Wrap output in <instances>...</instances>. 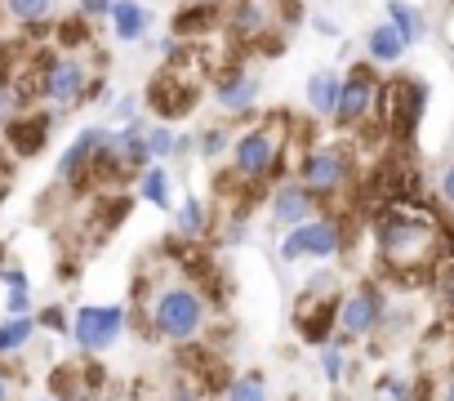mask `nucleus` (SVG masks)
Returning a JSON list of instances; mask_svg holds the SVG:
<instances>
[{"instance_id": "obj_17", "label": "nucleus", "mask_w": 454, "mask_h": 401, "mask_svg": "<svg viewBox=\"0 0 454 401\" xmlns=\"http://www.w3.org/2000/svg\"><path fill=\"white\" fill-rule=\"evenodd\" d=\"M365 50H370V59H374V63H396V59L405 54V41L396 36V28H392V23H383V28H370Z\"/></svg>"}, {"instance_id": "obj_21", "label": "nucleus", "mask_w": 454, "mask_h": 401, "mask_svg": "<svg viewBox=\"0 0 454 401\" xmlns=\"http://www.w3.org/2000/svg\"><path fill=\"white\" fill-rule=\"evenodd\" d=\"M50 10H54V0H10V19H14V23H23V28L45 23V19H50Z\"/></svg>"}, {"instance_id": "obj_12", "label": "nucleus", "mask_w": 454, "mask_h": 401, "mask_svg": "<svg viewBox=\"0 0 454 401\" xmlns=\"http://www.w3.org/2000/svg\"><path fill=\"white\" fill-rule=\"evenodd\" d=\"M112 32H116V41H125V45H134V41H143L147 36V23H152V14L138 5V0H112Z\"/></svg>"}, {"instance_id": "obj_4", "label": "nucleus", "mask_w": 454, "mask_h": 401, "mask_svg": "<svg viewBox=\"0 0 454 401\" xmlns=\"http://www.w3.org/2000/svg\"><path fill=\"white\" fill-rule=\"evenodd\" d=\"M379 107V81L370 67H356L348 81H339V98H334V121L348 130V125H361L370 112Z\"/></svg>"}, {"instance_id": "obj_32", "label": "nucleus", "mask_w": 454, "mask_h": 401, "mask_svg": "<svg viewBox=\"0 0 454 401\" xmlns=\"http://www.w3.org/2000/svg\"><path fill=\"white\" fill-rule=\"evenodd\" d=\"M441 196L454 206V165H445V174H441Z\"/></svg>"}, {"instance_id": "obj_1", "label": "nucleus", "mask_w": 454, "mask_h": 401, "mask_svg": "<svg viewBox=\"0 0 454 401\" xmlns=\"http://www.w3.org/2000/svg\"><path fill=\"white\" fill-rule=\"evenodd\" d=\"M379 250H383V263L387 268L419 272L436 255V228H432V219H419L410 210H392L379 224Z\"/></svg>"}, {"instance_id": "obj_34", "label": "nucleus", "mask_w": 454, "mask_h": 401, "mask_svg": "<svg viewBox=\"0 0 454 401\" xmlns=\"http://www.w3.org/2000/svg\"><path fill=\"white\" fill-rule=\"evenodd\" d=\"M45 326H50V330H67V321H63V312H59V308H50V312H45Z\"/></svg>"}, {"instance_id": "obj_18", "label": "nucleus", "mask_w": 454, "mask_h": 401, "mask_svg": "<svg viewBox=\"0 0 454 401\" xmlns=\"http://www.w3.org/2000/svg\"><path fill=\"white\" fill-rule=\"evenodd\" d=\"M387 23L396 28V36H401L405 45H414V41L423 36V14H419L414 5H405V0H387Z\"/></svg>"}, {"instance_id": "obj_35", "label": "nucleus", "mask_w": 454, "mask_h": 401, "mask_svg": "<svg viewBox=\"0 0 454 401\" xmlns=\"http://www.w3.org/2000/svg\"><path fill=\"white\" fill-rule=\"evenodd\" d=\"M5 281H10V286H14V290H23V286H27V277H23V272H19V268H10V272H5Z\"/></svg>"}, {"instance_id": "obj_11", "label": "nucleus", "mask_w": 454, "mask_h": 401, "mask_svg": "<svg viewBox=\"0 0 454 401\" xmlns=\"http://www.w3.org/2000/svg\"><path fill=\"white\" fill-rule=\"evenodd\" d=\"M147 94H152V107H156V116H187V112L196 107V90H192V85H183L174 72L156 76Z\"/></svg>"}, {"instance_id": "obj_2", "label": "nucleus", "mask_w": 454, "mask_h": 401, "mask_svg": "<svg viewBox=\"0 0 454 401\" xmlns=\"http://www.w3.org/2000/svg\"><path fill=\"white\" fill-rule=\"evenodd\" d=\"M427 107V90L410 76H396L387 85H379V112H383V125L401 138H410L419 130V116Z\"/></svg>"}, {"instance_id": "obj_10", "label": "nucleus", "mask_w": 454, "mask_h": 401, "mask_svg": "<svg viewBox=\"0 0 454 401\" xmlns=\"http://www.w3.org/2000/svg\"><path fill=\"white\" fill-rule=\"evenodd\" d=\"M348 178V156L339 147H325V152H312L308 165H303V187L317 196V192H334L339 183Z\"/></svg>"}, {"instance_id": "obj_15", "label": "nucleus", "mask_w": 454, "mask_h": 401, "mask_svg": "<svg viewBox=\"0 0 454 401\" xmlns=\"http://www.w3.org/2000/svg\"><path fill=\"white\" fill-rule=\"evenodd\" d=\"M103 143V130H81L76 134V143L63 152V178H81L85 169H94V147Z\"/></svg>"}, {"instance_id": "obj_8", "label": "nucleus", "mask_w": 454, "mask_h": 401, "mask_svg": "<svg viewBox=\"0 0 454 401\" xmlns=\"http://www.w3.org/2000/svg\"><path fill=\"white\" fill-rule=\"evenodd\" d=\"M379 317H383V299L374 290H356V295H348L339 303V330L348 339H365L379 326Z\"/></svg>"}, {"instance_id": "obj_3", "label": "nucleus", "mask_w": 454, "mask_h": 401, "mask_svg": "<svg viewBox=\"0 0 454 401\" xmlns=\"http://www.w3.org/2000/svg\"><path fill=\"white\" fill-rule=\"evenodd\" d=\"M152 317H156V330H160L165 339L183 343V339H192V334L200 330V321H205V303H200L192 290L174 286V290H165V295L156 299Z\"/></svg>"}, {"instance_id": "obj_9", "label": "nucleus", "mask_w": 454, "mask_h": 401, "mask_svg": "<svg viewBox=\"0 0 454 401\" xmlns=\"http://www.w3.org/2000/svg\"><path fill=\"white\" fill-rule=\"evenodd\" d=\"M232 156H237L241 178H263V174L272 169V161H277V143H272L268 130H254V134H241V138H237Z\"/></svg>"}, {"instance_id": "obj_6", "label": "nucleus", "mask_w": 454, "mask_h": 401, "mask_svg": "<svg viewBox=\"0 0 454 401\" xmlns=\"http://www.w3.org/2000/svg\"><path fill=\"white\" fill-rule=\"evenodd\" d=\"M41 94L59 107H76L81 94H85V67L76 59H54L45 63V76H41Z\"/></svg>"}, {"instance_id": "obj_29", "label": "nucleus", "mask_w": 454, "mask_h": 401, "mask_svg": "<svg viewBox=\"0 0 454 401\" xmlns=\"http://www.w3.org/2000/svg\"><path fill=\"white\" fill-rule=\"evenodd\" d=\"M178 224H183L187 232H196V228H200V200H183V215H178Z\"/></svg>"}, {"instance_id": "obj_13", "label": "nucleus", "mask_w": 454, "mask_h": 401, "mask_svg": "<svg viewBox=\"0 0 454 401\" xmlns=\"http://www.w3.org/2000/svg\"><path fill=\"white\" fill-rule=\"evenodd\" d=\"M45 143H50V116H45V112L10 121V147H14L19 156H36Z\"/></svg>"}, {"instance_id": "obj_5", "label": "nucleus", "mask_w": 454, "mask_h": 401, "mask_svg": "<svg viewBox=\"0 0 454 401\" xmlns=\"http://www.w3.org/2000/svg\"><path fill=\"white\" fill-rule=\"evenodd\" d=\"M339 250V228L334 224H325V219H303V224H294V232L286 237V246H281V259H303V255H312V259H330Z\"/></svg>"}, {"instance_id": "obj_24", "label": "nucleus", "mask_w": 454, "mask_h": 401, "mask_svg": "<svg viewBox=\"0 0 454 401\" xmlns=\"http://www.w3.org/2000/svg\"><path fill=\"white\" fill-rule=\"evenodd\" d=\"M138 196L152 200V206H169V196H165V169H147L143 183H138Z\"/></svg>"}, {"instance_id": "obj_25", "label": "nucleus", "mask_w": 454, "mask_h": 401, "mask_svg": "<svg viewBox=\"0 0 454 401\" xmlns=\"http://www.w3.org/2000/svg\"><path fill=\"white\" fill-rule=\"evenodd\" d=\"M374 401H414V392H410V383H405V379L387 374V379H379V383H374Z\"/></svg>"}, {"instance_id": "obj_16", "label": "nucleus", "mask_w": 454, "mask_h": 401, "mask_svg": "<svg viewBox=\"0 0 454 401\" xmlns=\"http://www.w3.org/2000/svg\"><path fill=\"white\" fill-rule=\"evenodd\" d=\"M272 215L281 219V224H303L308 215H312V192L303 187V183H290V187H281L277 192V200H272Z\"/></svg>"}, {"instance_id": "obj_36", "label": "nucleus", "mask_w": 454, "mask_h": 401, "mask_svg": "<svg viewBox=\"0 0 454 401\" xmlns=\"http://www.w3.org/2000/svg\"><path fill=\"white\" fill-rule=\"evenodd\" d=\"M317 32H321V36H339V28H334L330 19H317Z\"/></svg>"}, {"instance_id": "obj_19", "label": "nucleus", "mask_w": 454, "mask_h": 401, "mask_svg": "<svg viewBox=\"0 0 454 401\" xmlns=\"http://www.w3.org/2000/svg\"><path fill=\"white\" fill-rule=\"evenodd\" d=\"M214 19H218V10L209 5V0H200V5H187V10H178V19H174V36H200V32L214 28Z\"/></svg>"}, {"instance_id": "obj_28", "label": "nucleus", "mask_w": 454, "mask_h": 401, "mask_svg": "<svg viewBox=\"0 0 454 401\" xmlns=\"http://www.w3.org/2000/svg\"><path fill=\"white\" fill-rule=\"evenodd\" d=\"M196 147H200V152H205V156H218V152H223V147H227V134H223V130H205V134H200V143H196Z\"/></svg>"}, {"instance_id": "obj_27", "label": "nucleus", "mask_w": 454, "mask_h": 401, "mask_svg": "<svg viewBox=\"0 0 454 401\" xmlns=\"http://www.w3.org/2000/svg\"><path fill=\"white\" fill-rule=\"evenodd\" d=\"M183 147H187V143L174 138L169 130H152V134H147V152H152V156H169V152H183Z\"/></svg>"}, {"instance_id": "obj_22", "label": "nucleus", "mask_w": 454, "mask_h": 401, "mask_svg": "<svg viewBox=\"0 0 454 401\" xmlns=\"http://www.w3.org/2000/svg\"><path fill=\"white\" fill-rule=\"evenodd\" d=\"M32 330H36V321H32V317H14V321H5V326H0V352L23 348V343L32 339Z\"/></svg>"}, {"instance_id": "obj_23", "label": "nucleus", "mask_w": 454, "mask_h": 401, "mask_svg": "<svg viewBox=\"0 0 454 401\" xmlns=\"http://www.w3.org/2000/svg\"><path fill=\"white\" fill-rule=\"evenodd\" d=\"M227 401H268V388L259 374H241L232 379V388H227Z\"/></svg>"}, {"instance_id": "obj_7", "label": "nucleus", "mask_w": 454, "mask_h": 401, "mask_svg": "<svg viewBox=\"0 0 454 401\" xmlns=\"http://www.w3.org/2000/svg\"><path fill=\"white\" fill-rule=\"evenodd\" d=\"M121 321H125L121 308H81V317H76V339H81V348H90V352L112 348L116 334H121Z\"/></svg>"}, {"instance_id": "obj_14", "label": "nucleus", "mask_w": 454, "mask_h": 401, "mask_svg": "<svg viewBox=\"0 0 454 401\" xmlns=\"http://www.w3.org/2000/svg\"><path fill=\"white\" fill-rule=\"evenodd\" d=\"M254 94H259V81L246 76V72H232V76H223V81L214 85V98H218L227 112H246V107H254Z\"/></svg>"}, {"instance_id": "obj_37", "label": "nucleus", "mask_w": 454, "mask_h": 401, "mask_svg": "<svg viewBox=\"0 0 454 401\" xmlns=\"http://www.w3.org/2000/svg\"><path fill=\"white\" fill-rule=\"evenodd\" d=\"M441 401H454V379L445 383V392H441Z\"/></svg>"}, {"instance_id": "obj_38", "label": "nucleus", "mask_w": 454, "mask_h": 401, "mask_svg": "<svg viewBox=\"0 0 454 401\" xmlns=\"http://www.w3.org/2000/svg\"><path fill=\"white\" fill-rule=\"evenodd\" d=\"M0 401H10V388H5V379H0Z\"/></svg>"}, {"instance_id": "obj_33", "label": "nucleus", "mask_w": 454, "mask_h": 401, "mask_svg": "<svg viewBox=\"0 0 454 401\" xmlns=\"http://www.w3.org/2000/svg\"><path fill=\"white\" fill-rule=\"evenodd\" d=\"M10 312H27V290H14L10 295Z\"/></svg>"}, {"instance_id": "obj_31", "label": "nucleus", "mask_w": 454, "mask_h": 401, "mask_svg": "<svg viewBox=\"0 0 454 401\" xmlns=\"http://www.w3.org/2000/svg\"><path fill=\"white\" fill-rule=\"evenodd\" d=\"M325 374L339 383V374H343V352L339 348H325Z\"/></svg>"}, {"instance_id": "obj_30", "label": "nucleus", "mask_w": 454, "mask_h": 401, "mask_svg": "<svg viewBox=\"0 0 454 401\" xmlns=\"http://www.w3.org/2000/svg\"><path fill=\"white\" fill-rule=\"evenodd\" d=\"M76 5H81L85 19H103V14H112V0H76Z\"/></svg>"}, {"instance_id": "obj_20", "label": "nucleus", "mask_w": 454, "mask_h": 401, "mask_svg": "<svg viewBox=\"0 0 454 401\" xmlns=\"http://www.w3.org/2000/svg\"><path fill=\"white\" fill-rule=\"evenodd\" d=\"M334 98H339V76H334V72H317V76L308 81V107H312L317 116H330V112H334Z\"/></svg>"}, {"instance_id": "obj_26", "label": "nucleus", "mask_w": 454, "mask_h": 401, "mask_svg": "<svg viewBox=\"0 0 454 401\" xmlns=\"http://www.w3.org/2000/svg\"><path fill=\"white\" fill-rule=\"evenodd\" d=\"M59 41H63V45H85V41H90L85 14H76V19H63V23H59Z\"/></svg>"}]
</instances>
